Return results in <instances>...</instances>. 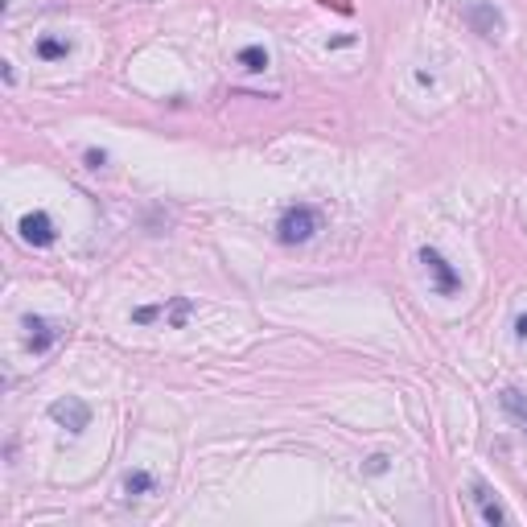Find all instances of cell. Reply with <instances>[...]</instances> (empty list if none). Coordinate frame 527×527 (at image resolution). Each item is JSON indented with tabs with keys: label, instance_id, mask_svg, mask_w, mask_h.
Returning <instances> with one entry per match:
<instances>
[{
	"label": "cell",
	"instance_id": "6da1fadb",
	"mask_svg": "<svg viewBox=\"0 0 527 527\" xmlns=\"http://www.w3.org/2000/svg\"><path fill=\"white\" fill-rule=\"evenodd\" d=\"M313 231H317V215H313L309 206H288L277 223L280 243H309Z\"/></svg>",
	"mask_w": 527,
	"mask_h": 527
},
{
	"label": "cell",
	"instance_id": "7a4b0ae2",
	"mask_svg": "<svg viewBox=\"0 0 527 527\" xmlns=\"http://www.w3.org/2000/svg\"><path fill=\"white\" fill-rule=\"evenodd\" d=\"M465 21H470V29L473 34H483L486 42H499L503 37V13L494 9L491 0H470V5H465Z\"/></svg>",
	"mask_w": 527,
	"mask_h": 527
},
{
	"label": "cell",
	"instance_id": "3957f363",
	"mask_svg": "<svg viewBox=\"0 0 527 527\" xmlns=\"http://www.w3.org/2000/svg\"><path fill=\"white\" fill-rule=\"evenodd\" d=\"M50 420H54V425H63L66 433H83L91 425V408L83 400H74V395H66V400L50 404Z\"/></svg>",
	"mask_w": 527,
	"mask_h": 527
},
{
	"label": "cell",
	"instance_id": "277c9868",
	"mask_svg": "<svg viewBox=\"0 0 527 527\" xmlns=\"http://www.w3.org/2000/svg\"><path fill=\"white\" fill-rule=\"evenodd\" d=\"M420 264H425V268L433 272V280H437V293H441V297H449V293H457V288H462V277H457V272L449 268L441 251L420 248Z\"/></svg>",
	"mask_w": 527,
	"mask_h": 527
},
{
	"label": "cell",
	"instance_id": "5b68a950",
	"mask_svg": "<svg viewBox=\"0 0 527 527\" xmlns=\"http://www.w3.org/2000/svg\"><path fill=\"white\" fill-rule=\"evenodd\" d=\"M21 239L34 243V248H50V243L58 239V231H54V223H50L45 210H34V215L21 219Z\"/></svg>",
	"mask_w": 527,
	"mask_h": 527
},
{
	"label": "cell",
	"instance_id": "8992f818",
	"mask_svg": "<svg viewBox=\"0 0 527 527\" xmlns=\"http://www.w3.org/2000/svg\"><path fill=\"white\" fill-rule=\"evenodd\" d=\"M473 503H478L486 523H507V511L499 507V499H494V491L486 483H473Z\"/></svg>",
	"mask_w": 527,
	"mask_h": 527
},
{
	"label": "cell",
	"instance_id": "52a82bcc",
	"mask_svg": "<svg viewBox=\"0 0 527 527\" xmlns=\"http://www.w3.org/2000/svg\"><path fill=\"white\" fill-rule=\"evenodd\" d=\"M25 330H29V346H34L37 355H42V350L58 338V330L50 322H42V317H25Z\"/></svg>",
	"mask_w": 527,
	"mask_h": 527
},
{
	"label": "cell",
	"instance_id": "ba28073f",
	"mask_svg": "<svg viewBox=\"0 0 527 527\" xmlns=\"http://www.w3.org/2000/svg\"><path fill=\"white\" fill-rule=\"evenodd\" d=\"M503 408H507L511 416L523 425V433H527V395L515 392V387H507V392H503Z\"/></svg>",
	"mask_w": 527,
	"mask_h": 527
},
{
	"label": "cell",
	"instance_id": "9c48e42d",
	"mask_svg": "<svg viewBox=\"0 0 527 527\" xmlns=\"http://www.w3.org/2000/svg\"><path fill=\"white\" fill-rule=\"evenodd\" d=\"M239 66L243 71H264V66H268V50H259V45L239 50Z\"/></svg>",
	"mask_w": 527,
	"mask_h": 527
},
{
	"label": "cell",
	"instance_id": "30bf717a",
	"mask_svg": "<svg viewBox=\"0 0 527 527\" xmlns=\"http://www.w3.org/2000/svg\"><path fill=\"white\" fill-rule=\"evenodd\" d=\"M149 486H152V478H149V473H128V483H124V491H128V494H132V491H149Z\"/></svg>",
	"mask_w": 527,
	"mask_h": 527
},
{
	"label": "cell",
	"instance_id": "8fae6325",
	"mask_svg": "<svg viewBox=\"0 0 527 527\" xmlns=\"http://www.w3.org/2000/svg\"><path fill=\"white\" fill-rule=\"evenodd\" d=\"M37 50H42V58H63L66 54V42H50V37H45Z\"/></svg>",
	"mask_w": 527,
	"mask_h": 527
},
{
	"label": "cell",
	"instance_id": "7c38bea8",
	"mask_svg": "<svg viewBox=\"0 0 527 527\" xmlns=\"http://www.w3.org/2000/svg\"><path fill=\"white\" fill-rule=\"evenodd\" d=\"M103 161H108V157H103V152H99V149H91V152H87V165H91V170H99V165H103Z\"/></svg>",
	"mask_w": 527,
	"mask_h": 527
},
{
	"label": "cell",
	"instance_id": "4fadbf2b",
	"mask_svg": "<svg viewBox=\"0 0 527 527\" xmlns=\"http://www.w3.org/2000/svg\"><path fill=\"white\" fill-rule=\"evenodd\" d=\"M515 334H519V338H527V313H523V317H519V322H515Z\"/></svg>",
	"mask_w": 527,
	"mask_h": 527
}]
</instances>
